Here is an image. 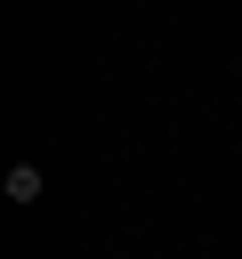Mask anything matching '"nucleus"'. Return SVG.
<instances>
[{"label": "nucleus", "mask_w": 242, "mask_h": 259, "mask_svg": "<svg viewBox=\"0 0 242 259\" xmlns=\"http://www.w3.org/2000/svg\"><path fill=\"white\" fill-rule=\"evenodd\" d=\"M0 194H8V202H16V210H32V202H40V170H32V162H16V170H8V186H0Z\"/></svg>", "instance_id": "obj_1"}]
</instances>
